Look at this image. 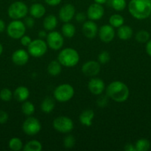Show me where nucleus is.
Instances as JSON below:
<instances>
[{
	"label": "nucleus",
	"mask_w": 151,
	"mask_h": 151,
	"mask_svg": "<svg viewBox=\"0 0 151 151\" xmlns=\"http://www.w3.org/2000/svg\"><path fill=\"white\" fill-rule=\"evenodd\" d=\"M106 94L110 99L116 103H124L130 96V89L124 83L120 81L111 82L105 88Z\"/></svg>",
	"instance_id": "f257e3e1"
},
{
	"label": "nucleus",
	"mask_w": 151,
	"mask_h": 151,
	"mask_svg": "<svg viewBox=\"0 0 151 151\" xmlns=\"http://www.w3.org/2000/svg\"><path fill=\"white\" fill-rule=\"evenodd\" d=\"M127 7L130 14L138 20H144L150 16V0H130Z\"/></svg>",
	"instance_id": "f03ea898"
},
{
	"label": "nucleus",
	"mask_w": 151,
	"mask_h": 151,
	"mask_svg": "<svg viewBox=\"0 0 151 151\" xmlns=\"http://www.w3.org/2000/svg\"><path fill=\"white\" fill-rule=\"evenodd\" d=\"M79 54L76 50L71 47L62 49L57 56V60L62 66L65 67H73L79 62Z\"/></svg>",
	"instance_id": "7ed1b4c3"
},
{
	"label": "nucleus",
	"mask_w": 151,
	"mask_h": 151,
	"mask_svg": "<svg viewBox=\"0 0 151 151\" xmlns=\"http://www.w3.org/2000/svg\"><path fill=\"white\" fill-rule=\"evenodd\" d=\"M75 90L69 83H62L56 87L53 91V97L59 103H66L73 97Z\"/></svg>",
	"instance_id": "20e7f679"
},
{
	"label": "nucleus",
	"mask_w": 151,
	"mask_h": 151,
	"mask_svg": "<svg viewBox=\"0 0 151 151\" xmlns=\"http://www.w3.org/2000/svg\"><path fill=\"white\" fill-rule=\"evenodd\" d=\"M29 9L25 2L16 1L12 3L7 9V15L13 20H20L28 16Z\"/></svg>",
	"instance_id": "39448f33"
},
{
	"label": "nucleus",
	"mask_w": 151,
	"mask_h": 151,
	"mask_svg": "<svg viewBox=\"0 0 151 151\" xmlns=\"http://www.w3.org/2000/svg\"><path fill=\"white\" fill-rule=\"evenodd\" d=\"M27 47L30 55L36 58L44 56L47 53L48 49L46 41L39 38L33 40Z\"/></svg>",
	"instance_id": "423d86ee"
},
{
	"label": "nucleus",
	"mask_w": 151,
	"mask_h": 151,
	"mask_svg": "<svg viewBox=\"0 0 151 151\" xmlns=\"http://www.w3.org/2000/svg\"><path fill=\"white\" fill-rule=\"evenodd\" d=\"M26 26L21 20H13L6 27L7 33L13 39H20L26 32Z\"/></svg>",
	"instance_id": "0eeeda50"
},
{
	"label": "nucleus",
	"mask_w": 151,
	"mask_h": 151,
	"mask_svg": "<svg viewBox=\"0 0 151 151\" xmlns=\"http://www.w3.org/2000/svg\"><path fill=\"white\" fill-rule=\"evenodd\" d=\"M53 127L61 134H69L73 131L74 124L72 119L66 116H59L53 121Z\"/></svg>",
	"instance_id": "6e6552de"
},
{
	"label": "nucleus",
	"mask_w": 151,
	"mask_h": 151,
	"mask_svg": "<svg viewBox=\"0 0 151 151\" xmlns=\"http://www.w3.org/2000/svg\"><path fill=\"white\" fill-rule=\"evenodd\" d=\"M41 130V124L37 118L34 116H28L22 124V131L26 135L35 136Z\"/></svg>",
	"instance_id": "1a4fd4ad"
},
{
	"label": "nucleus",
	"mask_w": 151,
	"mask_h": 151,
	"mask_svg": "<svg viewBox=\"0 0 151 151\" xmlns=\"http://www.w3.org/2000/svg\"><path fill=\"white\" fill-rule=\"evenodd\" d=\"M46 42L49 48L57 51V50H60L63 47L65 39H64V36L62 32L53 30L50 31L47 33Z\"/></svg>",
	"instance_id": "9d476101"
},
{
	"label": "nucleus",
	"mask_w": 151,
	"mask_h": 151,
	"mask_svg": "<svg viewBox=\"0 0 151 151\" xmlns=\"http://www.w3.org/2000/svg\"><path fill=\"white\" fill-rule=\"evenodd\" d=\"M101 71V64L97 60H88L86 61L81 66V72L85 76L93 77L97 76Z\"/></svg>",
	"instance_id": "9b49d317"
},
{
	"label": "nucleus",
	"mask_w": 151,
	"mask_h": 151,
	"mask_svg": "<svg viewBox=\"0 0 151 151\" xmlns=\"http://www.w3.org/2000/svg\"><path fill=\"white\" fill-rule=\"evenodd\" d=\"M105 13L103 5L94 2L88 7L87 10V16L90 20L98 21L102 19Z\"/></svg>",
	"instance_id": "f8f14e48"
},
{
	"label": "nucleus",
	"mask_w": 151,
	"mask_h": 151,
	"mask_svg": "<svg viewBox=\"0 0 151 151\" xmlns=\"http://www.w3.org/2000/svg\"><path fill=\"white\" fill-rule=\"evenodd\" d=\"M98 35L102 42L110 43L115 38V32L113 27L110 24H104L99 28Z\"/></svg>",
	"instance_id": "ddd939ff"
},
{
	"label": "nucleus",
	"mask_w": 151,
	"mask_h": 151,
	"mask_svg": "<svg viewBox=\"0 0 151 151\" xmlns=\"http://www.w3.org/2000/svg\"><path fill=\"white\" fill-rule=\"evenodd\" d=\"M76 15V8L72 4H64L59 11V18L61 22H70Z\"/></svg>",
	"instance_id": "4468645a"
},
{
	"label": "nucleus",
	"mask_w": 151,
	"mask_h": 151,
	"mask_svg": "<svg viewBox=\"0 0 151 151\" xmlns=\"http://www.w3.org/2000/svg\"><path fill=\"white\" fill-rule=\"evenodd\" d=\"M81 31L84 37L88 39H93L98 35L99 28L94 21L88 20L83 23Z\"/></svg>",
	"instance_id": "2eb2a0df"
},
{
	"label": "nucleus",
	"mask_w": 151,
	"mask_h": 151,
	"mask_svg": "<svg viewBox=\"0 0 151 151\" xmlns=\"http://www.w3.org/2000/svg\"><path fill=\"white\" fill-rule=\"evenodd\" d=\"M87 87L90 93L94 95H101L106 88L103 80L99 78H95V77L90 80Z\"/></svg>",
	"instance_id": "dca6fc26"
},
{
	"label": "nucleus",
	"mask_w": 151,
	"mask_h": 151,
	"mask_svg": "<svg viewBox=\"0 0 151 151\" xmlns=\"http://www.w3.org/2000/svg\"><path fill=\"white\" fill-rule=\"evenodd\" d=\"M12 61L17 66H24L29 61L30 54L28 50L24 49H19L15 50L12 54Z\"/></svg>",
	"instance_id": "f3484780"
},
{
	"label": "nucleus",
	"mask_w": 151,
	"mask_h": 151,
	"mask_svg": "<svg viewBox=\"0 0 151 151\" xmlns=\"http://www.w3.org/2000/svg\"><path fill=\"white\" fill-rule=\"evenodd\" d=\"M95 113L92 109H85L79 115V122L81 125L86 127H90L93 125V119Z\"/></svg>",
	"instance_id": "a211bd4d"
},
{
	"label": "nucleus",
	"mask_w": 151,
	"mask_h": 151,
	"mask_svg": "<svg viewBox=\"0 0 151 151\" xmlns=\"http://www.w3.org/2000/svg\"><path fill=\"white\" fill-rule=\"evenodd\" d=\"M29 13L34 19H41L46 14V8L41 3H34L30 7Z\"/></svg>",
	"instance_id": "6ab92c4d"
},
{
	"label": "nucleus",
	"mask_w": 151,
	"mask_h": 151,
	"mask_svg": "<svg viewBox=\"0 0 151 151\" xmlns=\"http://www.w3.org/2000/svg\"><path fill=\"white\" fill-rule=\"evenodd\" d=\"M13 97L17 101L23 103V102L28 100V97H30L29 89L24 86H18L13 91Z\"/></svg>",
	"instance_id": "aec40b11"
},
{
	"label": "nucleus",
	"mask_w": 151,
	"mask_h": 151,
	"mask_svg": "<svg viewBox=\"0 0 151 151\" xmlns=\"http://www.w3.org/2000/svg\"><path fill=\"white\" fill-rule=\"evenodd\" d=\"M133 35V30L129 25H124L119 27L117 29V35L121 41H127L130 39Z\"/></svg>",
	"instance_id": "412c9836"
},
{
	"label": "nucleus",
	"mask_w": 151,
	"mask_h": 151,
	"mask_svg": "<svg viewBox=\"0 0 151 151\" xmlns=\"http://www.w3.org/2000/svg\"><path fill=\"white\" fill-rule=\"evenodd\" d=\"M43 27L46 31H53L58 25V19L55 15L50 14L45 16L43 20Z\"/></svg>",
	"instance_id": "4be33fe9"
},
{
	"label": "nucleus",
	"mask_w": 151,
	"mask_h": 151,
	"mask_svg": "<svg viewBox=\"0 0 151 151\" xmlns=\"http://www.w3.org/2000/svg\"><path fill=\"white\" fill-rule=\"evenodd\" d=\"M56 103H55L54 99L52 98L51 97H47L41 101V110L43 113L44 114H50L54 110Z\"/></svg>",
	"instance_id": "5701e85b"
},
{
	"label": "nucleus",
	"mask_w": 151,
	"mask_h": 151,
	"mask_svg": "<svg viewBox=\"0 0 151 151\" xmlns=\"http://www.w3.org/2000/svg\"><path fill=\"white\" fill-rule=\"evenodd\" d=\"M47 70L50 76H58L62 72V64L58 61V60H52L47 65Z\"/></svg>",
	"instance_id": "b1692460"
},
{
	"label": "nucleus",
	"mask_w": 151,
	"mask_h": 151,
	"mask_svg": "<svg viewBox=\"0 0 151 151\" xmlns=\"http://www.w3.org/2000/svg\"><path fill=\"white\" fill-rule=\"evenodd\" d=\"M61 31L64 37L71 38L75 35L76 29L75 26L70 22H66V23H64V24L62 26Z\"/></svg>",
	"instance_id": "393cba45"
},
{
	"label": "nucleus",
	"mask_w": 151,
	"mask_h": 151,
	"mask_svg": "<svg viewBox=\"0 0 151 151\" xmlns=\"http://www.w3.org/2000/svg\"><path fill=\"white\" fill-rule=\"evenodd\" d=\"M24 151H41L42 150V144L38 140H30L24 145Z\"/></svg>",
	"instance_id": "a878e982"
},
{
	"label": "nucleus",
	"mask_w": 151,
	"mask_h": 151,
	"mask_svg": "<svg viewBox=\"0 0 151 151\" xmlns=\"http://www.w3.org/2000/svg\"><path fill=\"white\" fill-rule=\"evenodd\" d=\"M124 24V19L121 15L115 13L109 18V24L114 28H118Z\"/></svg>",
	"instance_id": "bb28decb"
},
{
	"label": "nucleus",
	"mask_w": 151,
	"mask_h": 151,
	"mask_svg": "<svg viewBox=\"0 0 151 151\" xmlns=\"http://www.w3.org/2000/svg\"><path fill=\"white\" fill-rule=\"evenodd\" d=\"M21 109H22V113L27 116H32L35 113V106H34L33 103L28 100L23 102Z\"/></svg>",
	"instance_id": "cd10ccee"
},
{
	"label": "nucleus",
	"mask_w": 151,
	"mask_h": 151,
	"mask_svg": "<svg viewBox=\"0 0 151 151\" xmlns=\"http://www.w3.org/2000/svg\"><path fill=\"white\" fill-rule=\"evenodd\" d=\"M8 147L11 150L20 151L23 149L24 145L22 139L18 137H13L8 142Z\"/></svg>",
	"instance_id": "c85d7f7f"
},
{
	"label": "nucleus",
	"mask_w": 151,
	"mask_h": 151,
	"mask_svg": "<svg viewBox=\"0 0 151 151\" xmlns=\"http://www.w3.org/2000/svg\"><path fill=\"white\" fill-rule=\"evenodd\" d=\"M136 151H147L150 148V142L145 138L139 139L134 145Z\"/></svg>",
	"instance_id": "c756f323"
},
{
	"label": "nucleus",
	"mask_w": 151,
	"mask_h": 151,
	"mask_svg": "<svg viewBox=\"0 0 151 151\" xmlns=\"http://www.w3.org/2000/svg\"><path fill=\"white\" fill-rule=\"evenodd\" d=\"M135 38H136V41L139 43L144 44V43H147L149 41V39L150 38V35L148 31L142 29V30H139L136 32Z\"/></svg>",
	"instance_id": "7c9ffc66"
},
{
	"label": "nucleus",
	"mask_w": 151,
	"mask_h": 151,
	"mask_svg": "<svg viewBox=\"0 0 151 151\" xmlns=\"http://www.w3.org/2000/svg\"><path fill=\"white\" fill-rule=\"evenodd\" d=\"M110 4L112 8L117 12L122 11L127 7L126 0H110Z\"/></svg>",
	"instance_id": "2f4dec72"
},
{
	"label": "nucleus",
	"mask_w": 151,
	"mask_h": 151,
	"mask_svg": "<svg viewBox=\"0 0 151 151\" xmlns=\"http://www.w3.org/2000/svg\"><path fill=\"white\" fill-rule=\"evenodd\" d=\"M110 58L111 56L109 52L104 50V51H102L98 55L97 61L100 64H106V63H107L110 60Z\"/></svg>",
	"instance_id": "473e14b6"
},
{
	"label": "nucleus",
	"mask_w": 151,
	"mask_h": 151,
	"mask_svg": "<svg viewBox=\"0 0 151 151\" xmlns=\"http://www.w3.org/2000/svg\"><path fill=\"white\" fill-rule=\"evenodd\" d=\"M76 144V139L71 134H68L63 139V146L67 149H71Z\"/></svg>",
	"instance_id": "72a5a7b5"
},
{
	"label": "nucleus",
	"mask_w": 151,
	"mask_h": 151,
	"mask_svg": "<svg viewBox=\"0 0 151 151\" xmlns=\"http://www.w3.org/2000/svg\"><path fill=\"white\" fill-rule=\"evenodd\" d=\"M13 96V93L12 92L11 90L7 88H2L0 91V99L2 101L4 102H8L11 100L12 97Z\"/></svg>",
	"instance_id": "f704fd0d"
},
{
	"label": "nucleus",
	"mask_w": 151,
	"mask_h": 151,
	"mask_svg": "<svg viewBox=\"0 0 151 151\" xmlns=\"http://www.w3.org/2000/svg\"><path fill=\"white\" fill-rule=\"evenodd\" d=\"M108 98H109V97H107V94H106V96L103 95V96H101V97H99V98L97 99V101H96L97 106H99V107H101V108L105 107V106H106L108 103Z\"/></svg>",
	"instance_id": "c9c22d12"
},
{
	"label": "nucleus",
	"mask_w": 151,
	"mask_h": 151,
	"mask_svg": "<svg viewBox=\"0 0 151 151\" xmlns=\"http://www.w3.org/2000/svg\"><path fill=\"white\" fill-rule=\"evenodd\" d=\"M25 20H24V23H25V26L27 28H29L31 29L35 25V19L32 16H26V17L24 18Z\"/></svg>",
	"instance_id": "e433bc0d"
},
{
	"label": "nucleus",
	"mask_w": 151,
	"mask_h": 151,
	"mask_svg": "<svg viewBox=\"0 0 151 151\" xmlns=\"http://www.w3.org/2000/svg\"><path fill=\"white\" fill-rule=\"evenodd\" d=\"M87 13H84L83 12H79V13H76L75 19L78 23H84L87 21Z\"/></svg>",
	"instance_id": "4c0bfd02"
},
{
	"label": "nucleus",
	"mask_w": 151,
	"mask_h": 151,
	"mask_svg": "<svg viewBox=\"0 0 151 151\" xmlns=\"http://www.w3.org/2000/svg\"><path fill=\"white\" fill-rule=\"evenodd\" d=\"M19 40H20L21 44H22V46H24V47H28V46L30 44L31 41H33L32 38H31L29 35H26L25 34Z\"/></svg>",
	"instance_id": "58836bf2"
},
{
	"label": "nucleus",
	"mask_w": 151,
	"mask_h": 151,
	"mask_svg": "<svg viewBox=\"0 0 151 151\" xmlns=\"http://www.w3.org/2000/svg\"><path fill=\"white\" fill-rule=\"evenodd\" d=\"M8 114L3 110H0V124H4L8 120Z\"/></svg>",
	"instance_id": "ea45409f"
},
{
	"label": "nucleus",
	"mask_w": 151,
	"mask_h": 151,
	"mask_svg": "<svg viewBox=\"0 0 151 151\" xmlns=\"http://www.w3.org/2000/svg\"><path fill=\"white\" fill-rule=\"evenodd\" d=\"M44 1L47 5L52 6V7L59 5L62 2V0H44Z\"/></svg>",
	"instance_id": "a19ab883"
},
{
	"label": "nucleus",
	"mask_w": 151,
	"mask_h": 151,
	"mask_svg": "<svg viewBox=\"0 0 151 151\" xmlns=\"http://www.w3.org/2000/svg\"><path fill=\"white\" fill-rule=\"evenodd\" d=\"M145 50H146L147 54L150 57H151V38H150L149 41L146 43Z\"/></svg>",
	"instance_id": "79ce46f5"
},
{
	"label": "nucleus",
	"mask_w": 151,
	"mask_h": 151,
	"mask_svg": "<svg viewBox=\"0 0 151 151\" xmlns=\"http://www.w3.org/2000/svg\"><path fill=\"white\" fill-rule=\"evenodd\" d=\"M124 149V150L126 151H136L135 145H134L131 144V143H127V144H126Z\"/></svg>",
	"instance_id": "37998d69"
},
{
	"label": "nucleus",
	"mask_w": 151,
	"mask_h": 151,
	"mask_svg": "<svg viewBox=\"0 0 151 151\" xmlns=\"http://www.w3.org/2000/svg\"><path fill=\"white\" fill-rule=\"evenodd\" d=\"M47 32L45 29L44 30H40L39 32H38V36L39 38H41V39H44V38H47Z\"/></svg>",
	"instance_id": "c03bdc74"
},
{
	"label": "nucleus",
	"mask_w": 151,
	"mask_h": 151,
	"mask_svg": "<svg viewBox=\"0 0 151 151\" xmlns=\"http://www.w3.org/2000/svg\"><path fill=\"white\" fill-rule=\"evenodd\" d=\"M5 29H6L5 23H4V22L2 20V19H0V33L4 32Z\"/></svg>",
	"instance_id": "a18cd8bd"
},
{
	"label": "nucleus",
	"mask_w": 151,
	"mask_h": 151,
	"mask_svg": "<svg viewBox=\"0 0 151 151\" xmlns=\"http://www.w3.org/2000/svg\"><path fill=\"white\" fill-rule=\"evenodd\" d=\"M107 0H94V2L102 4V5H103L104 4H105V3H107Z\"/></svg>",
	"instance_id": "49530a36"
},
{
	"label": "nucleus",
	"mask_w": 151,
	"mask_h": 151,
	"mask_svg": "<svg viewBox=\"0 0 151 151\" xmlns=\"http://www.w3.org/2000/svg\"><path fill=\"white\" fill-rule=\"evenodd\" d=\"M2 52H3V46L1 45V44L0 43V56L1 55Z\"/></svg>",
	"instance_id": "de8ad7c7"
},
{
	"label": "nucleus",
	"mask_w": 151,
	"mask_h": 151,
	"mask_svg": "<svg viewBox=\"0 0 151 151\" xmlns=\"http://www.w3.org/2000/svg\"><path fill=\"white\" fill-rule=\"evenodd\" d=\"M150 18H151V14H150Z\"/></svg>",
	"instance_id": "09e8293b"
},
{
	"label": "nucleus",
	"mask_w": 151,
	"mask_h": 151,
	"mask_svg": "<svg viewBox=\"0 0 151 151\" xmlns=\"http://www.w3.org/2000/svg\"><path fill=\"white\" fill-rule=\"evenodd\" d=\"M150 1H151V0H150Z\"/></svg>",
	"instance_id": "8fccbe9b"
}]
</instances>
